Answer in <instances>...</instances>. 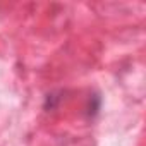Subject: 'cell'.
<instances>
[]
</instances>
